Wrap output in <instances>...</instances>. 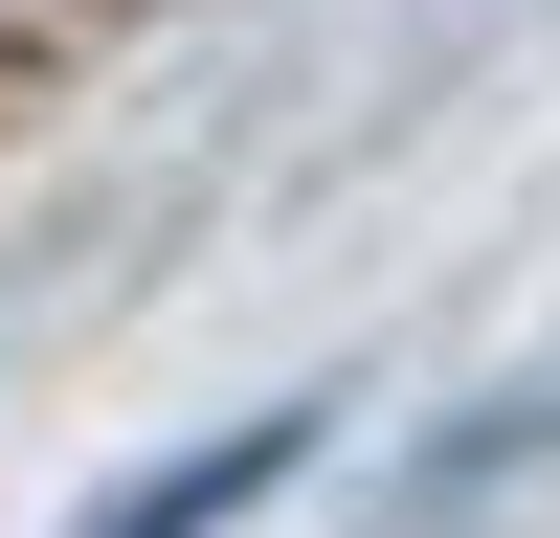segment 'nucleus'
Instances as JSON below:
<instances>
[{
	"mask_svg": "<svg viewBox=\"0 0 560 538\" xmlns=\"http://www.w3.org/2000/svg\"><path fill=\"white\" fill-rule=\"evenodd\" d=\"M0 23H68V0H0Z\"/></svg>",
	"mask_w": 560,
	"mask_h": 538,
	"instance_id": "obj_1",
	"label": "nucleus"
}]
</instances>
